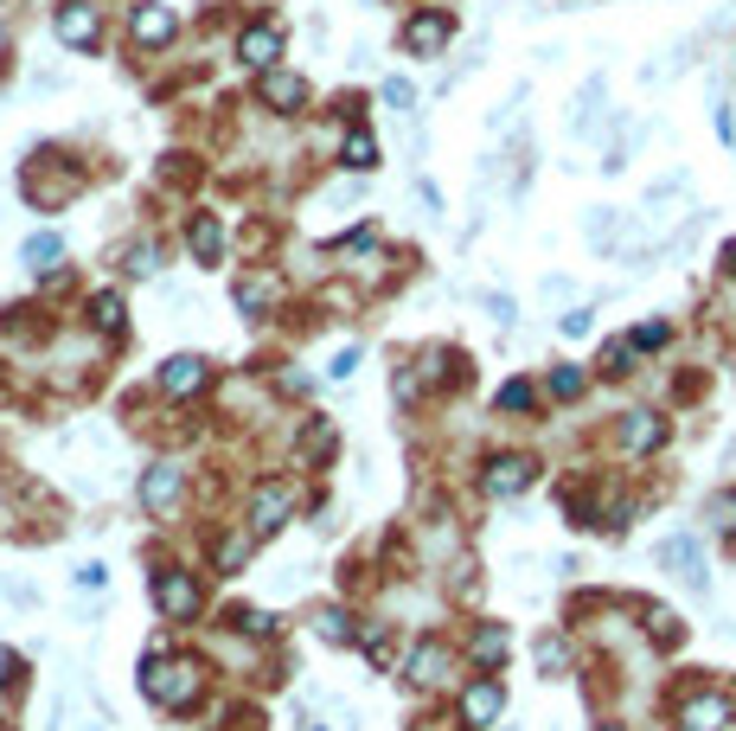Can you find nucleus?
<instances>
[{"label": "nucleus", "mask_w": 736, "mask_h": 731, "mask_svg": "<svg viewBox=\"0 0 736 731\" xmlns=\"http://www.w3.org/2000/svg\"><path fill=\"white\" fill-rule=\"evenodd\" d=\"M205 667L193 661V654H154L148 667H141V686H148V700L154 705H167V712H186V705L199 700V686H205Z\"/></svg>", "instance_id": "f257e3e1"}, {"label": "nucleus", "mask_w": 736, "mask_h": 731, "mask_svg": "<svg viewBox=\"0 0 736 731\" xmlns=\"http://www.w3.org/2000/svg\"><path fill=\"white\" fill-rule=\"evenodd\" d=\"M660 565L679 577V584H686L691 597H705V591H712V565H705V552H698V539H691V533H673V539H660Z\"/></svg>", "instance_id": "f03ea898"}, {"label": "nucleus", "mask_w": 736, "mask_h": 731, "mask_svg": "<svg viewBox=\"0 0 736 731\" xmlns=\"http://www.w3.org/2000/svg\"><path fill=\"white\" fill-rule=\"evenodd\" d=\"M154 603H160L167 623H193V616H199V584H193V572L160 565V572H154Z\"/></svg>", "instance_id": "7ed1b4c3"}, {"label": "nucleus", "mask_w": 736, "mask_h": 731, "mask_svg": "<svg viewBox=\"0 0 736 731\" xmlns=\"http://www.w3.org/2000/svg\"><path fill=\"white\" fill-rule=\"evenodd\" d=\"M602 97H609V78L589 71V78L577 84V97H570V116H563V135H570V142H589V135L602 129Z\"/></svg>", "instance_id": "20e7f679"}, {"label": "nucleus", "mask_w": 736, "mask_h": 731, "mask_svg": "<svg viewBox=\"0 0 736 731\" xmlns=\"http://www.w3.org/2000/svg\"><path fill=\"white\" fill-rule=\"evenodd\" d=\"M532 481H538V456H519V449H512V456H493V462H487V475H481V488L493 500L526 495Z\"/></svg>", "instance_id": "39448f33"}, {"label": "nucleus", "mask_w": 736, "mask_h": 731, "mask_svg": "<svg viewBox=\"0 0 736 731\" xmlns=\"http://www.w3.org/2000/svg\"><path fill=\"white\" fill-rule=\"evenodd\" d=\"M288 520H295V488H288V481L251 488V533H282Z\"/></svg>", "instance_id": "423d86ee"}, {"label": "nucleus", "mask_w": 736, "mask_h": 731, "mask_svg": "<svg viewBox=\"0 0 736 731\" xmlns=\"http://www.w3.org/2000/svg\"><path fill=\"white\" fill-rule=\"evenodd\" d=\"M128 32H135V46H174V32H179V20H174V7H160V0H135L128 7Z\"/></svg>", "instance_id": "0eeeda50"}, {"label": "nucleus", "mask_w": 736, "mask_h": 731, "mask_svg": "<svg viewBox=\"0 0 736 731\" xmlns=\"http://www.w3.org/2000/svg\"><path fill=\"white\" fill-rule=\"evenodd\" d=\"M205 386H212V366L199 353H174V360L160 366V392L167 398H199Z\"/></svg>", "instance_id": "6e6552de"}, {"label": "nucleus", "mask_w": 736, "mask_h": 731, "mask_svg": "<svg viewBox=\"0 0 736 731\" xmlns=\"http://www.w3.org/2000/svg\"><path fill=\"white\" fill-rule=\"evenodd\" d=\"M449 667H455V654L442 649V642H416L410 649V686H423V693H435V686H449Z\"/></svg>", "instance_id": "1a4fd4ad"}, {"label": "nucleus", "mask_w": 736, "mask_h": 731, "mask_svg": "<svg viewBox=\"0 0 736 731\" xmlns=\"http://www.w3.org/2000/svg\"><path fill=\"white\" fill-rule=\"evenodd\" d=\"M179 488H186V469H179V462H154V469L141 475V488H135V495H141L148 514H167V507L179 500Z\"/></svg>", "instance_id": "9d476101"}, {"label": "nucleus", "mask_w": 736, "mask_h": 731, "mask_svg": "<svg viewBox=\"0 0 736 731\" xmlns=\"http://www.w3.org/2000/svg\"><path fill=\"white\" fill-rule=\"evenodd\" d=\"M449 39H455V20H449V13H416V20L404 27L410 58H435L442 46H449Z\"/></svg>", "instance_id": "9b49d317"}, {"label": "nucleus", "mask_w": 736, "mask_h": 731, "mask_svg": "<svg viewBox=\"0 0 736 731\" xmlns=\"http://www.w3.org/2000/svg\"><path fill=\"white\" fill-rule=\"evenodd\" d=\"M679 731H730V700L724 693H691L679 705Z\"/></svg>", "instance_id": "f8f14e48"}, {"label": "nucleus", "mask_w": 736, "mask_h": 731, "mask_svg": "<svg viewBox=\"0 0 736 731\" xmlns=\"http://www.w3.org/2000/svg\"><path fill=\"white\" fill-rule=\"evenodd\" d=\"M500 705H507V686H500L493 674H481L468 693H461V719H468V725H493V719H500Z\"/></svg>", "instance_id": "ddd939ff"}, {"label": "nucleus", "mask_w": 736, "mask_h": 731, "mask_svg": "<svg viewBox=\"0 0 736 731\" xmlns=\"http://www.w3.org/2000/svg\"><path fill=\"white\" fill-rule=\"evenodd\" d=\"M58 39H65L71 52L97 46V7H90V0H65V7H58Z\"/></svg>", "instance_id": "4468645a"}, {"label": "nucleus", "mask_w": 736, "mask_h": 731, "mask_svg": "<svg viewBox=\"0 0 736 731\" xmlns=\"http://www.w3.org/2000/svg\"><path fill=\"white\" fill-rule=\"evenodd\" d=\"M237 58H244L251 71H276L282 32H276V27H244V32H237Z\"/></svg>", "instance_id": "2eb2a0df"}, {"label": "nucleus", "mask_w": 736, "mask_h": 731, "mask_svg": "<svg viewBox=\"0 0 736 731\" xmlns=\"http://www.w3.org/2000/svg\"><path fill=\"white\" fill-rule=\"evenodd\" d=\"M660 444H666L660 411H628V418H621V449H628V456H647V449H660Z\"/></svg>", "instance_id": "dca6fc26"}, {"label": "nucleus", "mask_w": 736, "mask_h": 731, "mask_svg": "<svg viewBox=\"0 0 736 731\" xmlns=\"http://www.w3.org/2000/svg\"><path fill=\"white\" fill-rule=\"evenodd\" d=\"M263 104L276 109V116H295V109L307 104L302 71H263Z\"/></svg>", "instance_id": "f3484780"}, {"label": "nucleus", "mask_w": 736, "mask_h": 731, "mask_svg": "<svg viewBox=\"0 0 736 731\" xmlns=\"http://www.w3.org/2000/svg\"><path fill=\"white\" fill-rule=\"evenodd\" d=\"M58 257H65V237L58 232H32L20 244V263L32 270V276H46V270H58Z\"/></svg>", "instance_id": "a211bd4d"}, {"label": "nucleus", "mask_w": 736, "mask_h": 731, "mask_svg": "<svg viewBox=\"0 0 736 731\" xmlns=\"http://www.w3.org/2000/svg\"><path fill=\"white\" fill-rule=\"evenodd\" d=\"M186 244H193V257H199V263H218V257H225V232H218V218L199 212V218L186 225Z\"/></svg>", "instance_id": "6ab92c4d"}, {"label": "nucleus", "mask_w": 736, "mask_h": 731, "mask_svg": "<svg viewBox=\"0 0 736 731\" xmlns=\"http://www.w3.org/2000/svg\"><path fill=\"white\" fill-rule=\"evenodd\" d=\"M507 623H481L474 628V661H481V674H493V667H500V661H507Z\"/></svg>", "instance_id": "aec40b11"}, {"label": "nucleus", "mask_w": 736, "mask_h": 731, "mask_svg": "<svg viewBox=\"0 0 736 731\" xmlns=\"http://www.w3.org/2000/svg\"><path fill=\"white\" fill-rule=\"evenodd\" d=\"M90 321H97L102 334L116 340L128 328V309H122V295H116V289H102V295H90Z\"/></svg>", "instance_id": "412c9836"}, {"label": "nucleus", "mask_w": 736, "mask_h": 731, "mask_svg": "<svg viewBox=\"0 0 736 731\" xmlns=\"http://www.w3.org/2000/svg\"><path fill=\"white\" fill-rule=\"evenodd\" d=\"M212 565H218V577H237L244 565H251V533H225L218 552H212Z\"/></svg>", "instance_id": "4be33fe9"}, {"label": "nucleus", "mask_w": 736, "mask_h": 731, "mask_svg": "<svg viewBox=\"0 0 736 731\" xmlns=\"http://www.w3.org/2000/svg\"><path fill=\"white\" fill-rule=\"evenodd\" d=\"M314 635H321V642H353L359 623L340 610V603H321V610H314Z\"/></svg>", "instance_id": "5701e85b"}, {"label": "nucleus", "mask_w": 736, "mask_h": 731, "mask_svg": "<svg viewBox=\"0 0 736 731\" xmlns=\"http://www.w3.org/2000/svg\"><path fill=\"white\" fill-rule=\"evenodd\" d=\"M340 160H353L359 174H372V167H379V135H372V129H359V123H353L346 148H340Z\"/></svg>", "instance_id": "b1692460"}, {"label": "nucleus", "mask_w": 736, "mask_h": 731, "mask_svg": "<svg viewBox=\"0 0 736 731\" xmlns=\"http://www.w3.org/2000/svg\"><path fill=\"white\" fill-rule=\"evenodd\" d=\"M237 309L244 314H269L276 309V283H269V276H244V283H237Z\"/></svg>", "instance_id": "393cba45"}, {"label": "nucleus", "mask_w": 736, "mask_h": 731, "mask_svg": "<svg viewBox=\"0 0 736 731\" xmlns=\"http://www.w3.org/2000/svg\"><path fill=\"white\" fill-rule=\"evenodd\" d=\"M538 667H544V680H563L570 674V642L563 635H538Z\"/></svg>", "instance_id": "a878e982"}, {"label": "nucleus", "mask_w": 736, "mask_h": 731, "mask_svg": "<svg viewBox=\"0 0 736 731\" xmlns=\"http://www.w3.org/2000/svg\"><path fill=\"white\" fill-rule=\"evenodd\" d=\"M122 270H128V276H160V244H148V237H141V244H128Z\"/></svg>", "instance_id": "bb28decb"}, {"label": "nucleus", "mask_w": 736, "mask_h": 731, "mask_svg": "<svg viewBox=\"0 0 736 731\" xmlns=\"http://www.w3.org/2000/svg\"><path fill=\"white\" fill-rule=\"evenodd\" d=\"M379 97H384L391 109H398V116H416V84H410V78H384Z\"/></svg>", "instance_id": "cd10ccee"}, {"label": "nucleus", "mask_w": 736, "mask_h": 731, "mask_svg": "<svg viewBox=\"0 0 736 731\" xmlns=\"http://www.w3.org/2000/svg\"><path fill=\"white\" fill-rule=\"evenodd\" d=\"M493 405H500V411H532V405H538V392H532V386H526V379H507V386H500V398H493Z\"/></svg>", "instance_id": "c85d7f7f"}, {"label": "nucleus", "mask_w": 736, "mask_h": 731, "mask_svg": "<svg viewBox=\"0 0 736 731\" xmlns=\"http://www.w3.org/2000/svg\"><path fill=\"white\" fill-rule=\"evenodd\" d=\"M558 328H563V340H583V334H589V328H596V309H589V302H577V309L563 314Z\"/></svg>", "instance_id": "c756f323"}, {"label": "nucleus", "mask_w": 736, "mask_h": 731, "mask_svg": "<svg viewBox=\"0 0 736 731\" xmlns=\"http://www.w3.org/2000/svg\"><path fill=\"white\" fill-rule=\"evenodd\" d=\"M602 372H615V379H621V372H635V340H615L609 353H602Z\"/></svg>", "instance_id": "7c9ffc66"}, {"label": "nucleus", "mask_w": 736, "mask_h": 731, "mask_svg": "<svg viewBox=\"0 0 736 731\" xmlns=\"http://www.w3.org/2000/svg\"><path fill=\"white\" fill-rule=\"evenodd\" d=\"M583 392V372H577V366H558V372H551V398H577Z\"/></svg>", "instance_id": "2f4dec72"}, {"label": "nucleus", "mask_w": 736, "mask_h": 731, "mask_svg": "<svg viewBox=\"0 0 736 731\" xmlns=\"http://www.w3.org/2000/svg\"><path fill=\"white\" fill-rule=\"evenodd\" d=\"M327 444H333V423H327V418H314V423H307V437H302V456H321Z\"/></svg>", "instance_id": "473e14b6"}, {"label": "nucleus", "mask_w": 736, "mask_h": 731, "mask_svg": "<svg viewBox=\"0 0 736 731\" xmlns=\"http://www.w3.org/2000/svg\"><path fill=\"white\" fill-rule=\"evenodd\" d=\"M71 584H77V591H102V584H109V572L90 558V565H77V572H71Z\"/></svg>", "instance_id": "72a5a7b5"}, {"label": "nucleus", "mask_w": 736, "mask_h": 731, "mask_svg": "<svg viewBox=\"0 0 736 731\" xmlns=\"http://www.w3.org/2000/svg\"><path fill=\"white\" fill-rule=\"evenodd\" d=\"M538 295H544V302H570V295H577V283H570V276H544V283H538Z\"/></svg>", "instance_id": "f704fd0d"}, {"label": "nucleus", "mask_w": 736, "mask_h": 731, "mask_svg": "<svg viewBox=\"0 0 736 731\" xmlns=\"http://www.w3.org/2000/svg\"><path fill=\"white\" fill-rule=\"evenodd\" d=\"M327 372H333V379H353V372H359V347H340V353L327 360Z\"/></svg>", "instance_id": "c9c22d12"}, {"label": "nucleus", "mask_w": 736, "mask_h": 731, "mask_svg": "<svg viewBox=\"0 0 736 731\" xmlns=\"http://www.w3.org/2000/svg\"><path fill=\"white\" fill-rule=\"evenodd\" d=\"M712 520L724 526V533H736V495H717L712 500Z\"/></svg>", "instance_id": "e433bc0d"}, {"label": "nucleus", "mask_w": 736, "mask_h": 731, "mask_svg": "<svg viewBox=\"0 0 736 731\" xmlns=\"http://www.w3.org/2000/svg\"><path fill=\"white\" fill-rule=\"evenodd\" d=\"M635 347H666V321H640V328H635Z\"/></svg>", "instance_id": "4c0bfd02"}, {"label": "nucleus", "mask_w": 736, "mask_h": 731, "mask_svg": "<svg viewBox=\"0 0 736 731\" xmlns=\"http://www.w3.org/2000/svg\"><path fill=\"white\" fill-rule=\"evenodd\" d=\"M487 314H493V321H500V328H512V321H519V309H512L507 295H487Z\"/></svg>", "instance_id": "58836bf2"}, {"label": "nucleus", "mask_w": 736, "mask_h": 731, "mask_svg": "<svg viewBox=\"0 0 736 731\" xmlns=\"http://www.w3.org/2000/svg\"><path fill=\"white\" fill-rule=\"evenodd\" d=\"M712 123H717V142H736V116H730V104H717V109H712Z\"/></svg>", "instance_id": "ea45409f"}, {"label": "nucleus", "mask_w": 736, "mask_h": 731, "mask_svg": "<svg viewBox=\"0 0 736 731\" xmlns=\"http://www.w3.org/2000/svg\"><path fill=\"white\" fill-rule=\"evenodd\" d=\"M13 680H20V654L0 649V686H13Z\"/></svg>", "instance_id": "a19ab883"}, {"label": "nucleus", "mask_w": 736, "mask_h": 731, "mask_svg": "<svg viewBox=\"0 0 736 731\" xmlns=\"http://www.w3.org/2000/svg\"><path fill=\"white\" fill-rule=\"evenodd\" d=\"M416 199H423V212H442V193L430 181H416Z\"/></svg>", "instance_id": "79ce46f5"}, {"label": "nucleus", "mask_w": 736, "mask_h": 731, "mask_svg": "<svg viewBox=\"0 0 736 731\" xmlns=\"http://www.w3.org/2000/svg\"><path fill=\"white\" fill-rule=\"evenodd\" d=\"M724 270H730V276H736V244H724Z\"/></svg>", "instance_id": "37998d69"}, {"label": "nucleus", "mask_w": 736, "mask_h": 731, "mask_svg": "<svg viewBox=\"0 0 736 731\" xmlns=\"http://www.w3.org/2000/svg\"><path fill=\"white\" fill-rule=\"evenodd\" d=\"M724 456H730V462H736V437H730V449H724Z\"/></svg>", "instance_id": "c03bdc74"}, {"label": "nucleus", "mask_w": 736, "mask_h": 731, "mask_svg": "<svg viewBox=\"0 0 736 731\" xmlns=\"http://www.w3.org/2000/svg\"><path fill=\"white\" fill-rule=\"evenodd\" d=\"M0 52H7V27H0Z\"/></svg>", "instance_id": "a18cd8bd"}, {"label": "nucleus", "mask_w": 736, "mask_h": 731, "mask_svg": "<svg viewBox=\"0 0 736 731\" xmlns=\"http://www.w3.org/2000/svg\"><path fill=\"white\" fill-rule=\"evenodd\" d=\"M596 731H621V725H596Z\"/></svg>", "instance_id": "49530a36"}]
</instances>
